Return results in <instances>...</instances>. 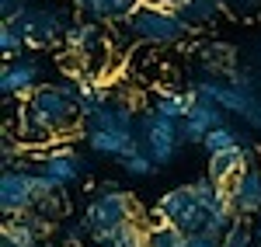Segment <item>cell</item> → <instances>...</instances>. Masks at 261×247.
<instances>
[{
	"mask_svg": "<svg viewBox=\"0 0 261 247\" xmlns=\"http://www.w3.org/2000/svg\"><path fill=\"white\" fill-rule=\"evenodd\" d=\"M129 219H140V202H136L129 191L115 188L112 181L101 188L98 195L87 202V209H84V227H87V233L94 237L98 247L105 244L122 223H129Z\"/></svg>",
	"mask_w": 261,
	"mask_h": 247,
	"instance_id": "277c9868",
	"label": "cell"
},
{
	"mask_svg": "<svg viewBox=\"0 0 261 247\" xmlns=\"http://www.w3.org/2000/svg\"><path fill=\"white\" fill-rule=\"evenodd\" d=\"M129 39L143 45H181L188 35H195V28L181 18L178 7L161 4V0H143L140 7L122 21Z\"/></svg>",
	"mask_w": 261,
	"mask_h": 247,
	"instance_id": "7a4b0ae2",
	"label": "cell"
},
{
	"mask_svg": "<svg viewBox=\"0 0 261 247\" xmlns=\"http://www.w3.org/2000/svg\"><path fill=\"white\" fill-rule=\"evenodd\" d=\"M192 87H195V91H202V94H209V98L220 104V108L226 112V115H230V119H244L247 125L258 122V98H261V94L237 87V84L230 80V77L202 73V77L192 84Z\"/></svg>",
	"mask_w": 261,
	"mask_h": 247,
	"instance_id": "52a82bcc",
	"label": "cell"
},
{
	"mask_svg": "<svg viewBox=\"0 0 261 247\" xmlns=\"http://www.w3.org/2000/svg\"><path fill=\"white\" fill-rule=\"evenodd\" d=\"M157 209H161V216L167 219V223L181 227L185 233H213V237H223V233L230 230V223L223 219L220 212H213L209 206L199 202L192 181L171 188V191H164L161 199H157Z\"/></svg>",
	"mask_w": 261,
	"mask_h": 247,
	"instance_id": "3957f363",
	"label": "cell"
},
{
	"mask_svg": "<svg viewBox=\"0 0 261 247\" xmlns=\"http://www.w3.org/2000/svg\"><path fill=\"white\" fill-rule=\"evenodd\" d=\"M185 230L174 223H161V227H146V247H185Z\"/></svg>",
	"mask_w": 261,
	"mask_h": 247,
	"instance_id": "cb8c5ba5",
	"label": "cell"
},
{
	"mask_svg": "<svg viewBox=\"0 0 261 247\" xmlns=\"http://www.w3.org/2000/svg\"><path fill=\"white\" fill-rule=\"evenodd\" d=\"M254 237H258V244H261V216H258V223H254Z\"/></svg>",
	"mask_w": 261,
	"mask_h": 247,
	"instance_id": "f546056e",
	"label": "cell"
},
{
	"mask_svg": "<svg viewBox=\"0 0 261 247\" xmlns=\"http://www.w3.org/2000/svg\"><path fill=\"white\" fill-rule=\"evenodd\" d=\"M136 119H140V112L133 108V101L122 98V94H115V98L105 104V108H98L91 119H84V129H87V125H98V129H125V132H133V129H136Z\"/></svg>",
	"mask_w": 261,
	"mask_h": 247,
	"instance_id": "2e32d148",
	"label": "cell"
},
{
	"mask_svg": "<svg viewBox=\"0 0 261 247\" xmlns=\"http://www.w3.org/2000/svg\"><path fill=\"white\" fill-rule=\"evenodd\" d=\"M254 160H258V146L254 143L233 146V150H220V153H209L205 174H209L216 185H233V178H237L247 164H254Z\"/></svg>",
	"mask_w": 261,
	"mask_h": 247,
	"instance_id": "4fadbf2b",
	"label": "cell"
},
{
	"mask_svg": "<svg viewBox=\"0 0 261 247\" xmlns=\"http://www.w3.org/2000/svg\"><path fill=\"white\" fill-rule=\"evenodd\" d=\"M39 171L49 174L60 188H70L84 178V157L73 150V146H53L49 153L39 157Z\"/></svg>",
	"mask_w": 261,
	"mask_h": 247,
	"instance_id": "7c38bea8",
	"label": "cell"
},
{
	"mask_svg": "<svg viewBox=\"0 0 261 247\" xmlns=\"http://www.w3.org/2000/svg\"><path fill=\"white\" fill-rule=\"evenodd\" d=\"M233 206L241 216H261V160L247 164L230 185Z\"/></svg>",
	"mask_w": 261,
	"mask_h": 247,
	"instance_id": "9a60e30c",
	"label": "cell"
},
{
	"mask_svg": "<svg viewBox=\"0 0 261 247\" xmlns=\"http://www.w3.org/2000/svg\"><path fill=\"white\" fill-rule=\"evenodd\" d=\"M254 247H261V244H254Z\"/></svg>",
	"mask_w": 261,
	"mask_h": 247,
	"instance_id": "d6a6232c",
	"label": "cell"
},
{
	"mask_svg": "<svg viewBox=\"0 0 261 247\" xmlns=\"http://www.w3.org/2000/svg\"><path fill=\"white\" fill-rule=\"evenodd\" d=\"M254 129H261V98H258V122H254Z\"/></svg>",
	"mask_w": 261,
	"mask_h": 247,
	"instance_id": "1f68e13d",
	"label": "cell"
},
{
	"mask_svg": "<svg viewBox=\"0 0 261 247\" xmlns=\"http://www.w3.org/2000/svg\"><path fill=\"white\" fill-rule=\"evenodd\" d=\"M185 247H223V237H213V233H188V237H185Z\"/></svg>",
	"mask_w": 261,
	"mask_h": 247,
	"instance_id": "f1b7e54d",
	"label": "cell"
},
{
	"mask_svg": "<svg viewBox=\"0 0 261 247\" xmlns=\"http://www.w3.org/2000/svg\"><path fill=\"white\" fill-rule=\"evenodd\" d=\"M195 60L202 63L205 73L226 77V73L237 66V49H233L230 42H199V45H195Z\"/></svg>",
	"mask_w": 261,
	"mask_h": 247,
	"instance_id": "e0dca14e",
	"label": "cell"
},
{
	"mask_svg": "<svg viewBox=\"0 0 261 247\" xmlns=\"http://www.w3.org/2000/svg\"><path fill=\"white\" fill-rule=\"evenodd\" d=\"M63 49L77 60V70H87V73H98V66L108 60V35L101 28V21L81 18L66 28V39H63Z\"/></svg>",
	"mask_w": 261,
	"mask_h": 247,
	"instance_id": "ba28073f",
	"label": "cell"
},
{
	"mask_svg": "<svg viewBox=\"0 0 261 247\" xmlns=\"http://www.w3.org/2000/svg\"><path fill=\"white\" fill-rule=\"evenodd\" d=\"M161 4H171V7H181L185 0H161Z\"/></svg>",
	"mask_w": 261,
	"mask_h": 247,
	"instance_id": "4dcf8cb0",
	"label": "cell"
},
{
	"mask_svg": "<svg viewBox=\"0 0 261 247\" xmlns=\"http://www.w3.org/2000/svg\"><path fill=\"white\" fill-rule=\"evenodd\" d=\"M28 49V39L18 24H0V56L4 60H21Z\"/></svg>",
	"mask_w": 261,
	"mask_h": 247,
	"instance_id": "7402d4cb",
	"label": "cell"
},
{
	"mask_svg": "<svg viewBox=\"0 0 261 247\" xmlns=\"http://www.w3.org/2000/svg\"><path fill=\"white\" fill-rule=\"evenodd\" d=\"M192 98H195L192 87H188V91H157V98H153V112H161V115H167V119L181 122V119L192 112Z\"/></svg>",
	"mask_w": 261,
	"mask_h": 247,
	"instance_id": "ffe728a7",
	"label": "cell"
},
{
	"mask_svg": "<svg viewBox=\"0 0 261 247\" xmlns=\"http://www.w3.org/2000/svg\"><path fill=\"white\" fill-rule=\"evenodd\" d=\"M192 91H195V87H192ZM223 122H226V112H223L209 94L195 91V98H192V112L181 119V136H185V143H188V146H199V143H205V136H209L216 125H223Z\"/></svg>",
	"mask_w": 261,
	"mask_h": 247,
	"instance_id": "8fae6325",
	"label": "cell"
},
{
	"mask_svg": "<svg viewBox=\"0 0 261 247\" xmlns=\"http://www.w3.org/2000/svg\"><path fill=\"white\" fill-rule=\"evenodd\" d=\"M226 4V14L237 21H254L261 14V0H223Z\"/></svg>",
	"mask_w": 261,
	"mask_h": 247,
	"instance_id": "484cf974",
	"label": "cell"
},
{
	"mask_svg": "<svg viewBox=\"0 0 261 247\" xmlns=\"http://www.w3.org/2000/svg\"><path fill=\"white\" fill-rule=\"evenodd\" d=\"M28 7H32V0H0V21L4 24H14Z\"/></svg>",
	"mask_w": 261,
	"mask_h": 247,
	"instance_id": "83f0119b",
	"label": "cell"
},
{
	"mask_svg": "<svg viewBox=\"0 0 261 247\" xmlns=\"http://www.w3.org/2000/svg\"><path fill=\"white\" fill-rule=\"evenodd\" d=\"M101 247H146V227H143L140 219H129V223H122Z\"/></svg>",
	"mask_w": 261,
	"mask_h": 247,
	"instance_id": "44dd1931",
	"label": "cell"
},
{
	"mask_svg": "<svg viewBox=\"0 0 261 247\" xmlns=\"http://www.w3.org/2000/svg\"><path fill=\"white\" fill-rule=\"evenodd\" d=\"M119 167L125 171V174H133V178H153L161 167H157V160L146 153V150H133L129 157H122Z\"/></svg>",
	"mask_w": 261,
	"mask_h": 247,
	"instance_id": "d4e9b609",
	"label": "cell"
},
{
	"mask_svg": "<svg viewBox=\"0 0 261 247\" xmlns=\"http://www.w3.org/2000/svg\"><path fill=\"white\" fill-rule=\"evenodd\" d=\"M244 143H254L251 132L226 119L223 125H216V129L205 136V143H202V146H205V153H220V150H233V146H244Z\"/></svg>",
	"mask_w": 261,
	"mask_h": 247,
	"instance_id": "d6986e66",
	"label": "cell"
},
{
	"mask_svg": "<svg viewBox=\"0 0 261 247\" xmlns=\"http://www.w3.org/2000/svg\"><path fill=\"white\" fill-rule=\"evenodd\" d=\"M39 206L35 202V188H32V171L21 164V167H4L0 174V209L4 216H24Z\"/></svg>",
	"mask_w": 261,
	"mask_h": 247,
	"instance_id": "30bf717a",
	"label": "cell"
},
{
	"mask_svg": "<svg viewBox=\"0 0 261 247\" xmlns=\"http://www.w3.org/2000/svg\"><path fill=\"white\" fill-rule=\"evenodd\" d=\"M136 140H140V150H146L157 167H167L178 160V153L185 150V136H181V122L174 119H167L161 112H140V119H136Z\"/></svg>",
	"mask_w": 261,
	"mask_h": 247,
	"instance_id": "5b68a950",
	"label": "cell"
},
{
	"mask_svg": "<svg viewBox=\"0 0 261 247\" xmlns=\"http://www.w3.org/2000/svg\"><path fill=\"white\" fill-rule=\"evenodd\" d=\"M84 140H87V146H91L98 157H112V160H122V157H129L133 150H140L136 129L125 132V129H98V125H87V129H84Z\"/></svg>",
	"mask_w": 261,
	"mask_h": 247,
	"instance_id": "5bb4252c",
	"label": "cell"
},
{
	"mask_svg": "<svg viewBox=\"0 0 261 247\" xmlns=\"http://www.w3.org/2000/svg\"><path fill=\"white\" fill-rule=\"evenodd\" d=\"M21 112L32 115L35 122H42L53 136L84 132V108H81V98H77V91H73L70 80L42 84L39 91L21 104Z\"/></svg>",
	"mask_w": 261,
	"mask_h": 247,
	"instance_id": "6da1fadb",
	"label": "cell"
},
{
	"mask_svg": "<svg viewBox=\"0 0 261 247\" xmlns=\"http://www.w3.org/2000/svg\"><path fill=\"white\" fill-rule=\"evenodd\" d=\"M42 84H45V66H42L39 60H28V56L7 60L4 70H0V94H4V98H21V101H28Z\"/></svg>",
	"mask_w": 261,
	"mask_h": 247,
	"instance_id": "9c48e42d",
	"label": "cell"
},
{
	"mask_svg": "<svg viewBox=\"0 0 261 247\" xmlns=\"http://www.w3.org/2000/svg\"><path fill=\"white\" fill-rule=\"evenodd\" d=\"M178 11L195 32H202V28H209L213 21H220L223 14H226V4H223V0H185Z\"/></svg>",
	"mask_w": 261,
	"mask_h": 247,
	"instance_id": "ac0fdd59",
	"label": "cell"
},
{
	"mask_svg": "<svg viewBox=\"0 0 261 247\" xmlns=\"http://www.w3.org/2000/svg\"><path fill=\"white\" fill-rule=\"evenodd\" d=\"M21 32H24V39H28V49H49V45H60L66 39V28L73 24L70 14L56 7V4H35V7H28L18 21Z\"/></svg>",
	"mask_w": 261,
	"mask_h": 247,
	"instance_id": "8992f818",
	"label": "cell"
},
{
	"mask_svg": "<svg viewBox=\"0 0 261 247\" xmlns=\"http://www.w3.org/2000/svg\"><path fill=\"white\" fill-rule=\"evenodd\" d=\"M258 244V237H254V223H251V216H237L230 230L223 233V247H254Z\"/></svg>",
	"mask_w": 261,
	"mask_h": 247,
	"instance_id": "603a6c76",
	"label": "cell"
},
{
	"mask_svg": "<svg viewBox=\"0 0 261 247\" xmlns=\"http://www.w3.org/2000/svg\"><path fill=\"white\" fill-rule=\"evenodd\" d=\"M73 7L81 11L84 18H91V21H101V24H108V0H73Z\"/></svg>",
	"mask_w": 261,
	"mask_h": 247,
	"instance_id": "4316f807",
	"label": "cell"
}]
</instances>
